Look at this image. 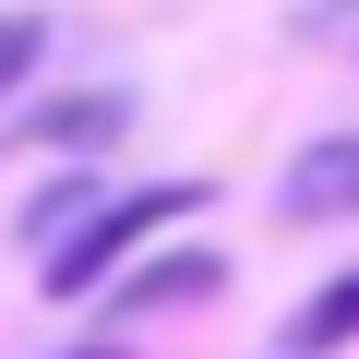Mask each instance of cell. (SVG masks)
Masks as SVG:
<instances>
[{
    "label": "cell",
    "mask_w": 359,
    "mask_h": 359,
    "mask_svg": "<svg viewBox=\"0 0 359 359\" xmlns=\"http://www.w3.org/2000/svg\"><path fill=\"white\" fill-rule=\"evenodd\" d=\"M276 204H287V216H359V132H323V144H299Z\"/></svg>",
    "instance_id": "7a4b0ae2"
},
{
    "label": "cell",
    "mask_w": 359,
    "mask_h": 359,
    "mask_svg": "<svg viewBox=\"0 0 359 359\" xmlns=\"http://www.w3.org/2000/svg\"><path fill=\"white\" fill-rule=\"evenodd\" d=\"M216 287H228L216 252H156V264H132L108 287V311H180V299H216Z\"/></svg>",
    "instance_id": "3957f363"
},
{
    "label": "cell",
    "mask_w": 359,
    "mask_h": 359,
    "mask_svg": "<svg viewBox=\"0 0 359 359\" xmlns=\"http://www.w3.org/2000/svg\"><path fill=\"white\" fill-rule=\"evenodd\" d=\"M287 347H299V359H323V347H359V264H347L335 287H311V299H299Z\"/></svg>",
    "instance_id": "277c9868"
},
{
    "label": "cell",
    "mask_w": 359,
    "mask_h": 359,
    "mask_svg": "<svg viewBox=\"0 0 359 359\" xmlns=\"http://www.w3.org/2000/svg\"><path fill=\"white\" fill-rule=\"evenodd\" d=\"M36 132H48V144H108V132H120V96H72V108H48Z\"/></svg>",
    "instance_id": "5b68a950"
},
{
    "label": "cell",
    "mask_w": 359,
    "mask_h": 359,
    "mask_svg": "<svg viewBox=\"0 0 359 359\" xmlns=\"http://www.w3.org/2000/svg\"><path fill=\"white\" fill-rule=\"evenodd\" d=\"M72 359H120V347H72Z\"/></svg>",
    "instance_id": "52a82bcc"
},
{
    "label": "cell",
    "mask_w": 359,
    "mask_h": 359,
    "mask_svg": "<svg viewBox=\"0 0 359 359\" xmlns=\"http://www.w3.org/2000/svg\"><path fill=\"white\" fill-rule=\"evenodd\" d=\"M36 48H48V25H36V13H0V96L36 72Z\"/></svg>",
    "instance_id": "8992f818"
},
{
    "label": "cell",
    "mask_w": 359,
    "mask_h": 359,
    "mask_svg": "<svg viewBox=\"0 0 359 359\" xmlns=\"http://www.w3.org/2000/svg\"><path fill=\"white\" fill-rule=\"evenodd\" d=\"M192 204H216L204 180H144V192H108V204H96V216H84L60 252H48V299H84V287H108V276H120V264H132L156 228H180Z\"/></svg>",
    "instance_id": "6da1fadb"
}]
</instances>
